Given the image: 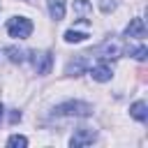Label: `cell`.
Listing matches in <instances>:
<instances>
[{"label":"cell","mask_w":148,"mask_h":148,"mask_svg":"<svg viewBox=\"0 0 148 148\" xmlns=\"http://www.w3.org/2000/svg\"><path fill=\"white\" fill-rule=\"evenodd\" d=\"M90 53H95V56H99V58H104V60H116V58H120L123 46H120L116 39H106V42H102L99 46H95Z\"/></svg>","instance_id":"obj_3"},{"label":"cell","mask_w":148,"mask_h":148,"mask_svg":"<svg viewBox=\"0 0 148 148\" xmlns=\"http://www.w3.org/2000/svg\"><path fill=\"white\" fill-rule=\"evenodd\" d=\"M130 116H132L134 120H139V123H146V118H148V106H146V102H134V104L130 106Z\"/></svg>","instance_id":"obj_9"},{"label":"cell","mask_w":148,"mask_h":148,"mask_svg":"<svg viewBox=\"0 0 148 148\" xmlns=\"http://www.w3.org/2000/svg\"><path fill=\"white\" fill-rule=\"evenodd\" d=\"M53 116H76V118H86L92 113V106L88 102H62L58 104L53 111Z\"/></svg>","instance_id":"obj_1"},{"label":"cell","mask_w":148,"mask_h":148,"mask_svg":"<svg viewBox=\"0 0 148 148\" xmlns=\"http://www.w3.org/2000/svg\"><path fill=\"white\" fill-rule=\"evenodd\" d=\"M5 53L9 56V60H12V62H23V60H25V53H23L21 49H16V46H7V49H5Z\"/></svg>","instance_id":"obj_13"},{"label":"cell","mask_w":148,"mask_h":148,"mask_svg":"<svg viewBox=\"0 0 148 148\" xmlns=\"http://www.w3.org/2000/svg\"><path fill=\"white\" fill-rule=\"evenodd\" d=\"M95 130H90V127H79L76 132H74V136H72V141H69V146L72 148H81V146H88V143H92L95 141Z\"/></svg>","instance_id":"obj_5"},{"label":"cell","mask_w":148,"mask_h":148,"mask_svg":"<svg viewBox=\"0 0 148 148\" xmlns=\"http://www.w3.org/2000/svg\"><path fill=\"white\" fill-rule=\"evenodd\" d=\"M74 9H76V12H81L79 21H81V23H88V12H90V5H88L86 0H74Z\"/></svg>","instance_id":"obj_11"},{"label":"cell","mask_w":148,"mask_h":148,"mask_svg":"<svg viewBox=\"0 0 148 148\" xmlns=\"http://www.w3.org/2000/svg\"><path fill=\"white\" fill-rule=\"evenodd\" d=\"M125 37H134V39H143L146 37V23H143V18H132L130 21V25L125 28Z\"/></svg>","instance_id":"obj_6"},{"label":"cell","mask_w":148,"mask_h":148,"mask_svg":"<svg viewBox=\"0 0 148 148\" xmlns=\"http://www.w3.org/2000/svg\"><path fill=\"white\" fill-rule=\"evenodd\" d=\"M90 76H92L95 81L104 83V81H111L113 72H111V67H109L106 62H97V65H92V67H90Z\"/></svg>","instance_id":"obj_7"},{"label":"cell","mask_w":148,"mask_h":148,"mask_svg":"<svg viewBox=\"0 0 148 148\" xmlns=\"http://www.w3.org/2000/svg\"><path fill=\"white\" fill-rule=\"evenodd\" d=\"M127 53L132 56V58H136V60H146V56H148V49L141 44V46H127Z\"/></svg>","instance_id":"obj_14"},{"label":"cell","mask_w":148,"mask_h":148,"mask_svg":"<svg viewBox=\"0 0 148 148\" xmlns=\"http://www.w3.org/2000/svg\"><path fill=\"white\" fill-rule=\"evenodd\" d=\"M30 62H32L35 72L44 76V74H49L51 67H53V56H51L49 51H32V53H30Z\"/></svg>","instance_id":"obj_4"},{"label":"cell","mask_w":148,"mask_h":148,"mask_svg":"<svg viewBox=\"0 0 148 148\" xmlns=\"http://www.w3.org/2000/svg\"><path fill=\"white\" fill-rule=\"evenodd\" d=\"M2 116H5V109H2V104H0V120H2Z\"/></svg>","instance_id":"obj_17"},{"label":"cell","mask_w":148,"mask_h":148,"mask_svg":"<svg viewBox=\"0 0 148 148\" xmlns=\"http://www.w3.org/2000/svg\"><path fill=\"white\" fill-rule=\"evenodd\" d=\"M88 37V32H79V30H67L65 32V42L67 44H79V42H83Z\"/></svg>","instance_id":"obj_12"},{"label":"cell","mask_w":148,"mask_h":148,"mask_svg":"<svg viewBox=\"0 0 148 148\" xmlns=\"http://www.w3.org/2000/svg\"><path fill=\"white\" fill-rule=\"evenodd\" d=\"M7 32H9V37L25 39V37H30V32H32V21L25 18V16H14V18L7 21Z\"/></svg>","instance_id":"obj_2"},{"label":"cell","mask_w":148,"mask_h":148,"mask_svg":"<svg viewBox=\"0 0 148 148\" xmlns=\"http://www.w3.org/2000/svg\"><path fill=\"white\" fill-rule=\"evenodd\" d=\"M7 146H9V148H25V146H28V139L21 136V134H12V136L7 139Z\"/></svg>","instance_id":"obj_15"},{"label":"cell","mask_w":148,"mask_h":148,"mask_svg":"<svg viewBox=\"0 0 148 148\" xmlns=\"http://www.w3.org/2000/svg\"><path fill=\"white\" fill-rule=\"evenodd\" d=\"M88 67V60H86V56H79L76 60H69L67 62V67H65V74H69V76H79L83 69Z\"/></svg>","instance_id":"obj_8"},{"label":"cell","mask_w":148,"mask_h":148,"mask_svg":"<svg viewBox=\"0 0 148 148\" xmlns=\"http://www.w3.org/2000/svg\"><path fill=\"white\" fill-rule=\"evenodd\" d=\"M9 120H12V123H18V120H21V113H18V111H12V113H9Z\"/></svg>","instance_id":"obj_16"},{"label":"cell","mask_w":148,"mask_h":148,"mask_svg":"<svg viewBox=\"0 0 148 148\" xmlns=\"http://www.w3.org/2000/svg\"><path fill=\"white\" fill-rule=\"evenodd\" d=\"M49 14L53 21H62L65 16V0H49Z\"/></svg>","instance_id":"obj_10"}]
</instances>
